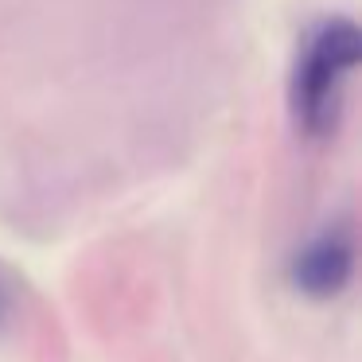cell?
<instances>
[{"label":"cell","instance_id":"obj_1","mask_svg":"<svg viewBox=\"0 0 362 362\" xmlns=\"http://www.w3.org/2000/svg\"><path fill=\"white\" fill-rule=\"evenodd\" d=\"M358 63L362 32L351 16H331L304 35L288 78V113L296 133H304L308 141H327L335 133Z\"/></svg>","mask_w":362,"mask_h":362},{"label":"cell","instance_id":"obj_2","mask_svg":"<svg viewBox=\"0 0 362 362\" xmlns=\"http://www.w3.org/2000/svg\"><path fill=\"white\" fill-rule=\"evenodd\" d=\"M292 288L308 300H335L354 276V234L346 226H327L308 238L288 265Z\"/></svg>","mask_w":362,"mask_h":362},{"label":"cell","instance_id":"obj_3","mask_svg":"<svg viewBox=\"0 0 362 362\" xmlns=\"http://www.w3.org/2000/svg\"><path fill=\"white\" fill-rule=\"evenodd\" d=\"M12 320H16V284L0 269V335L12 327Z\"/></svg>","mask_w":362,"mask_h":362}]
</instances>
